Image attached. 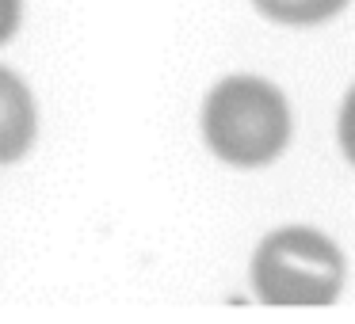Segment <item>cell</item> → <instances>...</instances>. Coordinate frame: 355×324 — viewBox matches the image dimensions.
<instances>
[{
  "label": "cell",
  "mask_w": 355,
  "mask_h": 324,
  "mask_svg": "<svg viewBox=\"0 0 355 324\" xmlns=\"http://www.w3.org/2000/svg\"><path fill=\"white\" fill-rule=\"evenodd\" d=\"M202 134L222 161L237 168H260L275 161L291 141V107L268 80L230 77L207 96Z\"/></svg>",
  "instance_id": "cell-1"
},
{
  "label": "cell",
  "mask_w": 355,
  "mask_h": 324,
  "mask_svg": "<svg viewBox=\"0 0 355 324\" xmlns=\"http://www.w3.org/2000/svg\"><path fill=\"white\" fill-rule=\"evenodd\" d=\"M344 275L340 248L306 225L275 229L252 255V286L268 305H332Z\"/></svg>",
  "instance_id": "cell-2"
},
{
  "label": "cell",
  "mask_w": 355,
  "mask_h": 324,
  "mask_svg": "<svg viewBox=\"0 0 355 324\" xmlns=\"http://www.w3.org/2000/svg\"><path fill=\"white\" fill-rule=\"evenodd\" d=\"M24 16V0H0V42H8Z\"/></svg>",
  "instance_id": "cell-6"
},
{
  "label": "cell",
  "mask_w": 355,
  "mask_h": 324,
  "mask_svg": "<svg viewBox=\"0 0 355 324\" xmlns=\"http://www.w3.org/2000/svg\"><path fill=\"white\" fill-rule=\"evenodd\" d=\"M256 8L275 24H291V27H309L332 19L336 12L347 8V0H252Z\"/></svg>",
  "instance_id": "cell-4"
},
{
  "label": "cell",
  "mask_w": 355,
  "mask_h": 324,
  "mask_svg": "<svg viewBox=\"0 0 355 324\" xmlns=\"http://www.w3.org/2000/svg\"><path fill=\"white\" fill-rule=\"evenodd\" d=\"M35 100L16 73L0 69V164H12L35 145Z\"/></svg>",
  "instance_id": "cell-3"
},
{
  "label": "cell",
  "mask_w": 355,
  "mask_h": 324,
  "mask_svg": "<svg viewBox=\"0 0 355 324\" xmlns=\"http://www.w3.org/2000/svg\"><path fill=\"white\" fill-rule=\"evenodd\" d=\"M340 145H344L347 161L355 164V88L347 92L344 111H340Z\"/></svg>",
  "instance_id": "cell-5"
}]
</instances>
